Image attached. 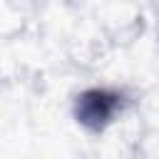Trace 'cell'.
Returning <instances> with one entry per match:
<instances>
[{
	"label": "cell",
	"mask_w": 159,
	"mask_h": 159,
	"mask_svg": "<svg viewBox=\"0 0 159 159\" xmlns=\"http://www.w3.org/2000/svg\"><path fill=\"white\" fill-rule=\"evenodd\" d=\"M127 104V97L119 89H109V87H92L84 89L82 94H77L75 99V119L87 129V132H104L117 114H122Z\"/></svg>",
	"instance_id": "cell-1"
}]
</instances>
